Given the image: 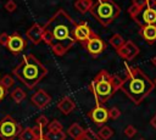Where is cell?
<instances>
[{"label":"cell","mask_w":156,"mask_h":140,"mask_svg":"<svg viewBox=\"0 0 156 140\" xmlns=\"http://www.w3.org/2000/svg\"><path fill=\"white\" fill-rule=\"evenodd\" d=\"M76 26L74 19L62 9L56 11L43 26V40L51 47L56 56H63L76 44L73 35Z\"/></svg>","instance_id":"1"},{"label":"cell","mask_w":156,"mask_h":140,"mask_svg":"<svg viewBox=\"0 0 156 140\" xmlns=\"http://www.w3.org/2000/svg\"><path fill=\"white\" fill-rule=\"evenodd\" d=\"M154 88V82L139 67H127L126 77L119 86V89L135 105H139L145 97H147Z\"/></svg>","instance_id":"2"},{"label":"cell","mask_w":156,"mask_h":140,"mask_svg":"<svg viewBox=\"0 0 156 140\" xmlns=\"http://www.w3.org/2000/svg\"><path fill=\"white\" fill-rule=\"evenodd\" d=\"M12 73L28 89H33L46 74V67L32 54L24 55L21 62L13 68Z\"/></svg>","instance_id":"3"},{"label":"cell","mask_w":156,"mask_h":140,"mask_svg":"<svg viewBox=\"0 0 156 140\" xmlns=\"http://www.w3.org/2000/svg\"><path fill=\"white\" fill-rule=\"evenodd\" d=\"M121 83L122 79L119 77L108 73L106 69L99 71L89 84V89L96 101V105L104 106V103L107 102L119 89Z\"/></svg>","instance_id":"4"},{"label":"cell","mask_w":156,"mask_h":140,"mask_svg":"<svg viewBox=\"0 0 156 140\" xmlns=\"http://www.w3.org/2000/svg\"><path fill=\"white\" fill-rule=\"evenodd\" d=\"M89 12L102 27H107L121 15V7L113 0H96V2L93 4Z\"/></svg>","instance_id":"5"},{"label":"cell","mask_w":156,"mask_h":140,"mask_svg":"<svg viewBox=\"0 0 156 140\" xmlns=\"http://www.w3.org/2000/svg\"><path fill=\"white\" fill-rule=\"evenodd\" d=\"M132 18L139 27L156 26V0H149L146 6L139 10Z\"/></svg>","instance_id":"6"},{"label":"cell","mask_w":156,"mask_h":140,"mask_svg":"<svg viewBox=\"0 0 156 140\" xmlns=\"http://www.w3.org/2000/svg\"><path fill=\"white\" fill-rule=\"evenodd\" d=\"M22 127L17 123L11 116H5L0 119V138L4 140H12L16 136H20Z\"/></svg>","instance_id":"7"},{"label":"cell","mask_w":156,"mask_h":140,"mask_svg":"<svg viewBox=\"0 0 156 140\" xmlns=\"http://www.w3.org/2000/svg\"><path fill=\"white\" fill-rule=\"evenodd\" d=\"M83 46H84V49L88 51V54L91 56V57H98L99 55H101L105 50H106V43L96 34V33H94V35L88 40V41H85L84 44H83Z\"/></svg>","instance_id":"8"},{"label":"cell","mask_w":156,"mask_h":140,"mask_svg":"<svg viewBox=\"0 0 156 140\" xmlns=\"http://www.w3.org/2000/svg\"><path fill=\"white\" fill-rule=\"evenodd\" d=\"M73 35H74L76 41H79V43L84 44L85 41H88V40L94 35V32H93V29L89 27L88 22L82 21V22L77 23V26H76V28H74V32H73Z\"/></svg>","instance_id":"9"},{"label":"cell","mask_w":156,"mask_h":140,"mask_svg":"<svg viewBox=\"0 0 156 140\" xmlns=\"http://www.w3.org/2000/svg\"><path fill=\"white\" fill-rule=\"evenodd\" d=\"M88 117L99 127L105 125V123L110 118L108 117V110L105 108L104 106H100V105H96L93 110H90L88 112Z\"/></svg>","instance_id":"10"},{"label":"cell","mask_w":156,"mask_h":140,"mask_svg":"<svg viewBox=\"0 0 156 140\" xmlns=\"http://www.w3.org/2000/svg\"><path fill=\"white\" fill-rule=\"evenodd\" d=\"M26 46H27V41L17 32H15V33H12L10 35L9 41H7V45H6V47L12 54H20V52H22L26 49Z\"/></svg>","instance_id":"11"},{"label":"cell","mask_w":156,"mask_h":140,"mask_svg":"<svg viewBox=\"0 0 156 140\" xmlns=\"http://www.w3.org/2000/svg\"><path fill=\"white\" fill-rule=\"evenodd\" d=\"M139 52H140L139 47H138L132 40H127V41L124 43V45L117 51L118 56L122 57V58L126 60V61H132V60H134V58L139 55Z\"/></svg>","instance_id":"12"},{"label":"cell","mask_w":156,"mask_h":140,"mask_svg":"<svg viewBox=\"0 0 156 140\" xmlns=\"http://www.w3.org/2000/svg\"><path fill=\"white\" fill-rule=\"evenodd\" d=\"M30 101H32V103H33L37 108L44 110V108H46V107L50 105V102H51V96H50L44 89H39V90H37V91L30 96Z\"/></svg>","instance_id":"13"},{"label":"cell","mask_w":156,"mask_h":140,"mask_svg":"<svg viewBox=\"0 0 156 140\" xmlns=\"http://www.w3.org/2000/svg\"><path fill=\"white\" fill-rule=\"evenodd\" d=\"M43 33H44V28L43 26H40L39 23H33L26 32L27 38L33 43V44H39L43 40Z\"/></svg>","instance_id":"14"},{"label":"cell","mask_w":156,"mask_h":140,"mask_svg":"<svg viewBox=\"0 0 156 140\" xmlns=\"http://www.w3.org/2000/svg\"><path fill=\"white\" fill-rule=\"evenodd\" d=\"M139 35L149 44L156 43V26H144L139 29Z\"/></svg>","instance_id":"15"},{"label":"cell","mask_w":156,"mask_h":140,"mask_svg":"<svg viewBox=\"0 0 156 140\" xmlns=\"http://www.w3.org/2000/svg\"><path fill=\"white\" fill-rule=\"evenodd\" d=\"M57 108L60 110V112L62 114H69L74 108H76V103L74 101L68 97V96H63L58 102H57Z\"/></svg>","instance_id":"16"},{"label":"cell","mask_w":156,"mask_h":140,"mask_svg":"<svg viewBox=\"0 0 156 140\" xmlns=\"http://www.w3.org/2000/svg\"><path fill=\"white\" fill-rule=\"evenodd\" d=\"M67 133H68V135H69L71 138H73V140H77V139H79V138H82V136L84 135L85 129H84L83 127H80L78 123H72V124L68 127Z\"/></svg>","instance_id":"17"},{"label":"cell","mask_w":156,"mask_h":140,"mask_svg":"<svg viewBox=\"0 0 156 140\" xmlns=\"http://www.w3.org/2000/svg\"><path fill=\"white\" fill-rule=\"evenodd\" d=\"M93 0H77L74 2V7L78 12L80 13H85L88 11H90L91 6H93Z\"/></svg>","instance_id":"18"},{"label":"cell","mask_w":156,"mask_h":140,"mask_svg":"<svg viewBox=\"0 0 156 140\" xmlns=\"http://www.w3.org/2000/svg\"><path fill=\"white\" fill-rule=\"evenodd\" d=\"M124 43H126L124 38H123L121 34H118V33L113 34V35L108 39V44H110V45H111L116 51H118V50L124 45Z\"/></svg>","instance_id":"19"},{"label":"cell","mask_w":156,"mask_h":140,"mask_svg":"<svg viewBox=\"0 0 156 140\" xmlns=\"http://www.w3.org/2000/svg\"><path fill=\"white\" fill-rule=\"evenodd\" d=\"M147 2H149V0H132V5L128 9V13L130 15V17L134 16L139 10L145 7Z\"/></svg>","instance_id":"20"},{"label":"cell","mask_w":156,"mask_h":140,"mask_svg":"<svg viewBox=\"0 0 156 140\" xmlns=\"http://www.w3.org/2000/svg\"><path fill=\"white\" fill-rule=\"evenodd\" d=\"M10 96H11V99L16 102V103H20V102H22L24 99H26V93H24V90L22 89V88H15L11 93H10Z\"/></svg>","instance_id":"21"},{"label":"cell","mask_w":156,"mask_h":140,"mask_svg":"<svg viewBox=\"0 0 156 140\" xmlns=\"http://www.w3.org/2000/svg\"><path fill=\"white\" fill-rule=\"evenodd\" d=\"M98 135H99L100 139H102V140H108L110 138H112L113 130H112V128H110L108 125H102V127L99 129Z\"/></svg>","instance_id":"22"},{"label":"cell","mask_w":156,"mask_h":140,"mask_svg":"<svg viewBox=\"0 0 156 140\" xmlns=\"http://www.w3.org/2000/svg\"><path fill=\"white\" fill-rule=\"evenodd\" d=\"M20 140H37V136L33 131V128H24L22 129L21 134H20Z\"/></svg>","instance_id":"23"},{"label":"cell","mask_w":156,"mask_h":140,"mask_svg":"<svg viewBox=\"0 0 156 140\" xmlns=\"http://www.w3.org/2000/svg\"><path fill=\"white\" fill-rule=\"evenodd\" d=\"M45 136L48 140H65L66 139V133H63V130L60 131H46Z\"/></svg>","instance_id":"24"},{"label":"cell","mask_w":156,"mask_h":140,"mask_svg":"<svg viewBox=\"0 0 156 140\" xmlns=\"http://www.w3.org/2000/svg\"><path fill=\"white\" fill-rule=\"evenodd\" d=\"M0 84L5 88V89H10L13 84H15V80L12 78V75L10 74H5V75H0Z\"/></svg>","instance_id":"25"},{"label":"cell","mask_w":156,"mask_h":140,"mask_svg":"<svg viewBox=\"0 0 156 140\" xmlns=\"http://www.w3.org/2000/svg\"><path fill=\"white\" fill-rule=\"evenodd\" d=\"M77 140H102V139H100V136L98 135V133H95L94 130H91V129L88 128V129H85L84 135L82 138L77 139Z\"/></svg>","instance_id":"26"},{"label":"cell","mask_w":156,"mask_h":140,"mask_svg":"<svg viewBox=\"0 0 156 140\" xmlns=\"http://www.w3.org/2000/svg\"><path fill=\"white\" fill-rule=\"evenodd\" d=\"M60 130H63V127L60 123V121L52 119L51 122H49V124H48V131H60Z\"/></svg>","instance_id":"27"},{"label":"cell","mask_w":156,"mask_h":140,"mask_svg":"<svg viewBox=\"0 0 156 140\" xmlns=\"http://www.w3.org/2000/svg\"><path fill=\"white\" fill-rule=\"evenodd\" d=\"M124 135L127 136V138H133L135 134H136V129H135V127L134 125H132V124H129V125H127L126 128H124Z\"/></svg>","instance_id":"28"},{"label":"cell","mask_w":156,"mask_h":140,"mask_svg":"<svg viewBox=\"0 0 156 140\" xmlns=\"http://www.w3.org/2000/svg\"><path fill=\"white\" fill-rule=\"evenodd\" d=\"M4 7H5V10H6L7 12H13V11H16V9H17V4H16L13 0H7V1L5 2Z\"/></svg>","instance_id":"29"},{"label":"cell","mask_w":156,"mask_h":140,"mask_svg":"<svg viewBox=\"0 0 156 140\" xmlns=\"http://www.w3.org/2000/svg\"><path fill=\"white\" fill-rule=\"evenodd\" d=\"M119 116H121V111H119L116 106H113V107H111V108L108 110V117H110L111 119H117Z\"/></svg>","instance_id":"30"},{"label":"cell","mask_w":156,"mask_h":140,"mask_svg":"<svg viewBox=\"0 0 156 140\" xmlns=\"http://www.w3.org/2000/svg\"><path fill=\"white\" fill-rule=\"evenodd\" d=\"M35 123H37V125H39L40 128H45V127H48V124H49V121H48V118L45 117V116H39L38 118H37V121H35Z\"/></svg>","instance_id":"31"},{"label":"cell","mask_w":156,"mask_h":140,"mask_svg":"<svg viewBox=\"0 0 156 140\" xmlns=\"http://www.w3.org/2000/svg\"><path fill=\"white\" fill-rule=\"evenodd\" d=\"M9 38H10V35L7 34V33H1L0 34V45H2V46H6L7 45V41H9Z\"/></svg>","instance_id":"32"},{"label":"cell","mask_w":156,"mask_h":140,"mask_svg":"<svg viewBox=\"0 0 156 140\" xmlns=\"http://www.w3.org/2000/svg\"><path fill=\"white\" fill-rule=\"evenodd\" d=\"M9 94V91H7V89H5L1 84H0V101H2L4 99H5V96Z\"/></svg>","instance_id":"33"},{"label":"cell","mask_w":156,"mask_h":140,"mask_svg":"<svg viewBox=\"0 0 156 140\" xmlns=\"http://www.w3.org/2000/svg\"><path fill=\"white\" fill-rule=\"evenodd\" d=\"M150 124H151V127H152V128H155V129H156V114L150 119Z\"/></svg>","instance_id":"34"},{"label":"cell","mask_w":156,"mask_h":140,"mask_svg":"<svg viewBox=\"0 0 156 140\" xmlns=\"http://www.w3.org/2000/svg\"><path fill=\"white\" fill-rule=\"evenodd\" d=\"M151 63H152V65L156 67V56H154V57L151 58Z\"/></svg>","instance_id":"35"},{"label":"cell","mask_w":156,"mask_h":140,"mask_svg":"<svg viewBox=\"0 0 156 140\" xmlns=\"http://www.w3.org/2000/svg\"><path fill=\"white\" fill-rule=\"evenodd\" d=\"M37 140H48V139H46V136H45V134H44L43 136H40V138H38Z\"/></svg>","instance_id":"36"},{"label":"cell","mask_w":156,"mask_h":140,"mask_svg":"<svg viewBox=\"0 0 156 140\" xmlns=\"http://www.w3.org/2000/svg\"><path fill=\"white\" fill-rule=\"evenodd\" d=\"M154 84H155V86H156V79H155V80H154Z\"/></svg>","instance_id":"37"},{"label":"cell","mask_w":156,"mask_h":140,"mask_svg":"<svg viewBox=\"0 0 156 140\" xmlns=\"http://www.w3.org/2000/svg\"><path fill=\"white\" fill-rule=\"evenodd\" d=\"M100 1H107V0H100Z\"/></svg>","instance_id":"38"},{"label":"cell","mask_w":156,"mask_h":140,"mask_svg":"<svg viewBox=\"0 0 156 140\" xmlns=\"http://www.w3.org/2000/svg\"><path fill=\"white\" fill-rule=\"evenodd\" d=\"M139 140H144V139H139Z\"/></svg>","instance_id":"39"}]
</instances>
